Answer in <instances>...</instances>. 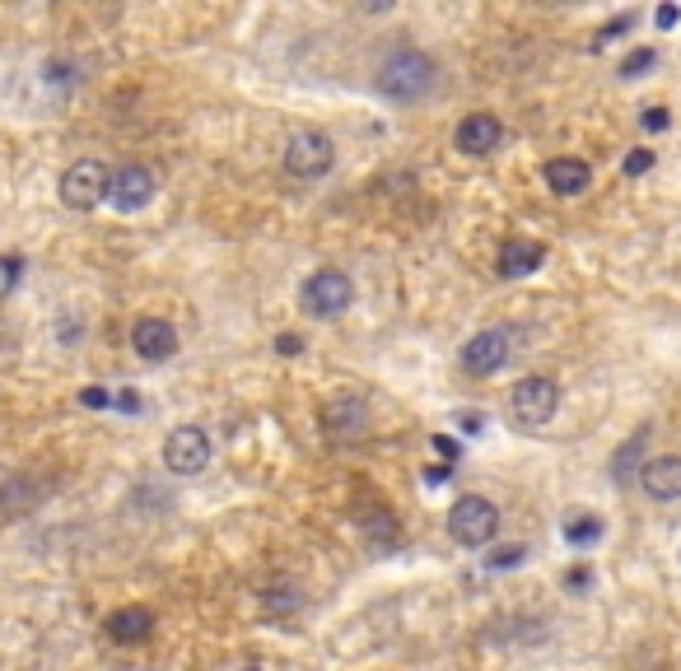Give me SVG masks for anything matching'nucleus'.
<instances>
[{
  "mask_svg": "<svg viewBox=\"0 0 681 671\" xmlns=\"http://www.w3.org/2000/svg\"><path fill=\"white\" fill-rule=\"evenodd\" d=\"M499 141H504V127H499L495 112H472V117H462V122H458V135H453V145H458L462 154H472V160L499 150Z\"/></svg>",
  "mask_w": 681,
  "mask_h": 671,
  "instance_id": "9b49d317",
  "label": "nucleus"
},
{
  "mask_svg": "<svg viewBox=\"0 0 681 671\" xmlns=\"http://www.w3.org/2000/svg\"><path fill=\"white\" fill-rule=\"evenodd\" d=\"M374 85H378L383 98H393V103H420L425 94H435L439 66L416 47H397L393 56H383Z\"/></svg>",
  "mask_w": 681,
  "mask_h": 671,
  "instance_id": "f257e3e1",
  "label": "nucleus"
},
{
  "mask_svg": "<svg viewBox=\"0 0 681 671\" xmlns=\"http://www.w3.org/2000/svg\"><path fill=\"white\" fill-rule=\"evenodd\" d=\"M164 466L173 471V476H201V471L210 466V439H206V429H197V425L173 429L168 439H164Z\"/></svg>",
  "mask_w": 681,
  "mask_h": 671,
  "instance_id": "423d86ee",
  "label": "nucleus"
},
{
  "mask_svg": "<svg viewBox=\"0 0 681 671\" xmlns=\"http://www.w3.org/2000/svg\"><path fill=\"white\" fill-rule=\"evenodd\" d=\"M620 168H626V177L649 173V168H653V150H630V154H626V164H620Z\"/></svg>",
  "mask_w": 681,
  "mask_h": 671,
  "instance_id": "412c9836",
  "label": "nucleus"
},
{
  "mask_svg": "<svg viewBox=\"0 0 681 671\" xmlns=\"http://www.w3.org/2000/svg\"><path fill=\"white\" fill-rule=\"evenodd\" d=\"M677 19H681V10L677 6H663V10H658V29H677Z\"/></svg>",
  "mask_w": 681,
  "mask_h": 671,
  "instance_id": "c85d7f7f",
  "label": "nucleus"
},
{
  "mask_svg": "<svg viewBox=\"0 0 681 671\" xmlns=\"http://www.w3.org/2000/svg\"><path fill=\"white\" fill-rule=\"evenodd\" d=\"M565 583H570V587H589V569H574V574H570Z\"/></svg>",
  "mask_w": 681,
  "mask_h": 671,
  "instance_id": "7c9ffc66",
  "label": "nucleus"
},
{
  "mask_svg": "<svg viewBox=\"0 0 681 671\" xmlns=\"http://www.w3.org/2000/svg\"><path fill=\"white\" fill-rule=\"evenodd\" d=\"M449 471H453V466H430V471H425V481L439 485V481H449Z\"/></svg>",
  "mask_w": 681,
  "mask_h": 671,
  "instance_id": "c756f323",
  "label": "nucleus"
},
{
  "mask_svg": "<svg viewBox=\"0 0 681 671\" xmlns=\"http://www.w3.org/2000/svg\"><path fill=\"white\" fill-rule=\"evenodd\" d=\"M639 127H645V131H668L672 127V117H668V108H645V117H639Z\"/></svg>",
  "mask_w": 681,
  "mask_h": 671,
  "instance_id": "b1692460",
  "label": "nucleus"
},
{
  "mask_svg": "<svg viewBox=\"0 0 681 671\" xmlns=\"http://www.w3.org/2000/svg\"><path fill=\"white\" fill-rule=\"evenodd\" d=\"M112 406H122V416H135V410H141V397L127 387V392H117V397H112Z\"/></svg>",
  "mask_w": 681,
  "mask_h": 671,
  "instance_id": "a878e982",
  "label": "nucleus"
},
{
  "mask_svg": "<svg viewBox=\"0 0 681 671\" xmlns=\"http://www.w3.org/2000/svg\"><path fill=\"white\" fill-rule=\"evenodd\" d=\"M332 168V141L322 131H295L285 141V173L299 177V183H318V177Z\"/></svg>",
  "mask_w": 681,
  "mask_h": 671,
  "instance_id": "39448f33",
  "label": "nucleus"
},
{
  "mask_svg": "<svg viewBox=\"0 0 681 671\" xmlns=\"http://www.w3.org/2000/svg\"><path fill=\"white\" fill-rule=\"evenodd\" d=\"M103 629H108L117 644H145L150 629H154V620H150L145 606H122V610H112Z\"/></svg>",
  "mask_w": 681,
  "mask_h": 671,
  "instance_id": "2eb2a0df",
  "label": "nucleus"
},
{
  "mask_svg": "<svg viewBox=\"0 0 681 671\" xmlns=\"http://www.w3.org/2000/svg\"><path fill=\"white\" fill-rule=\"evenodd\" d=\"M658 66V52L653 47H635L626 62H620V80H639L645 70H653Z\"/></svg>",
  "mask_w": 681,
  "mask_h": 671,
  "instance_id": "6ab92c4d",
  "label": "nucleus"
},
{
  "mask_svg": "<svg viewBox=\"0 0 681 671\" xmlns=\"http://www.w3.org/2000/svg\"><path fill=\"white\" fill-rule=\"evenodd\" d=\"M514 420L518 425H547L556 410H560V387L556 378H541V373H532V378H523L514 387Z\"/></svg>",
  "mask_w": 681,
  "mask_h": 671,
  "instance_id": "0eeeda50",
  "label": "nucleus"
},
{
  "mask_svg": "<svg viewBox=\"0 0 681 671\" xmlns=\"http://www.w3.org/2000/svg\"><path fill=\"white\" fill-rule=\"evenodd\" d=\"M430 448H435L439 458H443V466H453V462L462 458V443H458V439H443V433H435V439H430Z\"/></svg>",
  "mask_w": 681,
  "mask_h": 671,
  "instance_id": "4be33fe9",
  "label": "nucleus"
},
{
  "mask_svg": "<svg viewBox=\"0 0 681 671\" xmlns=\"http://www.w3.org/2000/svg\"><path fill=\"white\" fill-rule=\"evenodd\" d=\"M541 262H547V248L532 243V239H514V243H504V248H499L495 271L504 275V280H518V275H532Z\"/></svg>",
  "mask_w": 681,
  "mask_h": 671,
  "instance_id": "ddd939ff",
  "label": "nucleus"
},
{
  "mask_svg": "<svg viewBox=\"0 0 681 671\" xmlns=\"http://www.w3.org/2000/svg\"><path fill=\"white\" fill-rule=\"evenodd\" d=\"M80 406H89V410H108V406H112V392H108V387H85V392H80Z\"/></svg>",
  "mask_w": 681,
  "mask_h": 671,
  "instance_id": "393cba45",
  "label": "nucleus"
},
{
  "mask_svg": "<svg viewBox=\"0 0 681 671\" xmlns=\"http://www.w3.org/2000/svg\"><path fill=\"white\" fill-rule=\"evenodd\" d=\"M626 29H635V14H620V19H612V24L597 33V43H593V47H607L612 37H620V33H626Z\"/></svg>",
  "mask_w": 681,
  "mask_h": 671,
  "instance_id": "5701e85b",
  "label": "nucleus"
},
{
  "mask_svg": "<svg viewBox=\"0 0 681 671\" xmlns=\"http://www.w3.org/2000/svg\"><path fill=\"white\" fill-rule=\"evenodd\" d=\"M108 201H112V210H122V215L145 210V206L154 201V173H150L145 164L117 168L112 183H108Z\"/></svg>",
  "mask_w": 681,
  "mask_h": 671,
  "instance_id": "6e6552de",
  "label": "nucleus"
},
{
  "mask_svg": "<svg viewBox=\"0 0 681 671\" xmlns=\"http://www.w3.org/2000/svg\"><path fill=\"white\" fill-rule=\"evenodd\" d=\"M243 671H262V667H243Z\"/></svg>",
  "mask_w": 681,
  "mask_h": 671,
  "instance_id": "2f4dec72",
  "label": "nucleus"
},
{
  "mask_svg": "<svg viewBox=\"0 0 681 671\" xmlns=\"http://www.w3.org/2000/svg\"><path fill=\"white\" fill-rule=\"evenodd\" d=\"M504 364H509V331H476L472 341L462 345V369L476 373V378H485V373H499Z\"/></svg>",
  "mask_w": 681,
  "mask_h": 671,
  "instance_id": "1a4fd4ad",
  "label": "nucleus"
},
{
  "mask_svg": "<svg viewBox=\"0 0 681 671\" xmlns=\"http://www.w3.org/2000/svg\"><path fill=\"white\" fill-rule=\"evenodd\" d=\"M327 425H332L337 433H360L369 425V402L364 397H337L332 406H327Z\"/></svg>",
  "mask_w": 681,
  "mask_h": 671,
  "instance_id": "dca6fc26",
  "label": "nucleus"
},
{
  "mask_svg": "<svg viewBox=\"0 0 681 671\" xmlns=\"http://www.w3.org/2000/svg\"><path fill=\"white\" fill-rule=\"evenodd\" d=\"M299 304H304L308 318L332 322V318H341L350 304H355V280H350L345 271H337V266H322V271H314V275L304 280Z\"/></svg>",
  "mask_w": 681,
  "mask_h": 671,
  "instance_id": "f03ea898",
  "label": "nucleus"
},
{
  "mask_svg": "<svg viewBox=\"0 0 681 671\" xmlns=\"http://www.w3.org/2000/svg\"><path fill=\"white\" fill-rule=\"evenodd\" d=\"M495 531H499V508L491 499H481V495H462L453 508H449V537L466 550H481V546H491L495 541Z\"/></svg>",
  "mask_w": 681,
  "mask_h": 671,
  "instance_id": "7ed1b4c3",
  "label": "nucleus"
},
{
  "mask_svg": "<svg viewBox=\"0 0 681 671\" xmlns=\"http://www.w3.org/2000/svg\"><path fill=\"white\" fill-rule=\"evenodd\" d=\"M645 439H649V433L639 429L635 439L616 452V462H612V476H616V481H630V476L639 481V458H645Z\"/></svg>",
  "mask_w": 681,
  "mask_h": 671,
  "instance_id": "f3484780",
  "label": "nucleus"
},
{
  "mask_svg": "<svg viewBox=\"0 0 681 671\" xmlns=\"http://www.w3.org/2000/svg\"><path fill=\"white\" fill-rule=\"evenodd\" d=\"M639 490L658 504L681 499V458H653L639 466Z\"/></svg>",
  "mask_w": 681,
  "mask_h": 671,
  "instance_id": "f8f14e48",
  "label": "nucleus"
},
{
  "mask_svg": "<svg viewBox=\"0 0 681 671\" xmlns=\"http://www.w3.org/2000/svg\"><path fill=\"white\" fill-rule=\"evenodd\" d=\"M597 537H602V522L593 518V513H579V518L565 522V541L570 546H593Z\"/></svg>",
  "mask_w": 681,
  "mask_h": 671,
  "instance_id": "a211bd4d",
  "label": "nucleus"
},
{
  "mask_svg": "<svg viewBox=\"0 0 681 671\" xmlns=\"http://www.w3.org/2000/svg\"><path fill=\"white\" fill-rule=\"evenodd\" d=\"M369 531H378L383 541H393V518H387V513H374V522H364Z\"/></svg>",
  "mask_w": 681,
  "mask_h": 671,
  "instance_id": "bb28decb",
  "label": "nucleus"
},
{
  "mask_svg": "<svg viewBox=\"0 0 681 671\" xmlns=\"http://www.w3.org/2000/svg\"><path fill=\"white\" fill-rule=\"evenodd\" d=\"M276 350H281V354H299V350H304V341H299V336H295V331H285V336H281V341H276Z\"/></svg>",
  "mask_w": 681,
  "mask_h": 671,
  "instance_id": "cd10ccee",
  "label": "nucleus"
},
{
  "mask_svg": "<svg viewBox=\"0 0 681 671\" xmlns=\"http://www.w3.org/2000/svg\"><path fill=\"white\" fill-rule=\"evenodd\" d=\"M523 560H528V550H523V546H499L491 556V569H518Z\"/></svg>",
  "mask_w": 681,
  "mask_h": 671,
  "instance_id": "aec40b11",
  "label": "nucleus"
},
{
  "mask_svg": "<svg viewBox=\"0 0 681 671\" xmlns=\"http://www.w3.org/2000/svg\"><path fill=\"white\" fill-rule=\"evenodd\" d=\"M108 183H112V173L99 160H75L62 173V206L66 210H80V215L94 210V206H103Z\"/></svg>",
  "mask_w": 681,
  "mask_h": 671,
  "instance_id": "20e7f679",
  "label": "nucleus"
},
{
  "mask_svg": "<svg viewBox=\"0 0 681 671\" xmlns=\"http://www.w3.org/2000/svg\"><path fill=\"white\" fill-rule=\"evenodd\" d=\"M131 350L141 354L145 364H164L178 354V331H173V322H164V318H141L131 327Z\"/></svg>",
  "mask_w": 681,
  "mask_h": 671,
  "instance_id": "9d476101",
  "label": "nucleus"
},
{
  "mask_svg": "<svg viewBox=\"0 0 681 671\" xmlns=\"http://www.w3.org/2000/svg\"><path fill=\"white\" fill-rule=\"evenodd\" d=\"M547 187L556 196H583L593 187V168L583 160H551L547 164Z\"/></svg>",
  "mask_w": 681,
  "mask_h": 671,
  "instance_id": "4468645a",
  "label": "nucleus"
}]
</instances>
